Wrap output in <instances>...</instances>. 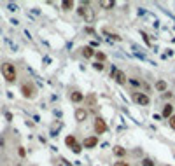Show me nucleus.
Returning <instances> with one entry per match:
<instances>
[{"mask_svg":"<svg viewBox=\"0 0 175 166\" xmlns=\"http://www.w3.org/2000/svg\"><path fill=\"white\" fill-rule=\"evenodd\" d=\"M2 75H4V79L7 82H14V81H16V68H14V65L4 63V65H2Z\"/></svg>","mask_w":175,"mask_h":166,"instance_id":"f257e3e1","label":"nucleus"},{"mask_svg":"<svg viewBox=\"0 0 175 166\" xmlns=\"http://www.w3.org/2000/svg\"><path fill=\"white\" fill-rule=\"evenodd\" d=\"M77 12H79V16L84 17V21H86V23H93V19H95V12H93V9L86 7V4L81 5V7L77 9Z\"/></svg>","mask_w":175,"mask_h":166,"instance_id":"f03ea898","label":"nucleus"},{"mask_svg":"<svg viewBox=\"0 0 175 166\" xmlns=\"http://www.w3.org/2000/svg\"><path fill=\"white\" fill-rule=\"evenodd\" d=\"M95 131L98 133V135L107 131V122H105L102 117H96V119H95Z\"/></svg>","mask_w":175,"mask_h":166,"instance_id":"7ed1b4c3","label":"nucleus"},{"mask_svg":"<svg viewBox=\"0 0 175 166\" xmlns=\"http://www.w3.org/2000/svg\"><path fill=\"white\" fill-rule=\"evenodd\" d=\"M112 77H114V81H116L118 84H124V82H126V75L122 74L121 70H118L116 66L112 68Z\"/></svg>","mask_w":175,"mask_h":166,"instance_id":"20e7f679","label":"nucleus"},{"mask_svg":"<svg viewBox=\"0 0 175 166\" xmlns=\"http://www.w3.org/2000/svg\"><path fill=\"white\" fill-rule=\"evenodd\" d=\"M133 101H137L138 105H149V95H145V93H135L133 95Z\"/></svg>","mask_w":175,"mask_h":166,"instance_id":"39448f33","label":"nucleus"},{"mask_svg":"<svg viewBox=\"0 0 175 166\" xmlns=\"http://www.w3.org/2000/svg\"><path fill=\"white\" fill-rule=\"evenodd\" d=\"M21 93H23V96H25V98H33L35 89H33V86H32V84H23V86H21Z\"/></svg>","mask_w":175,"mask_h":166,"instance_id":"423d86ee","label":"nucleus"},{"mask_svg":"<svg viewBox=\"0 0 175 166\" xmlns=\"http://www.w3.org/2000/svg\"><path fill=\"white\" fill-rule=\"evenodd\" d=\"M82 145L86 149H93V147H96V145H98V138H96V136H88V138L84 140Z\"/></svg>","mask_w":175,"mask_h":166,"instance_id":"0eeeda50","label":"nucleus"},{"mask_svg":"<svg viewBox=\"0 0 175 166\" xmlns=\"http://www.w3.org/2000/svg\"><path fill=\"white\" fill-rule=\"evenodd\" d=\"M70 100L74 101V103H81L84 100V95L81 91H72L70 93Z\"/></svg>","mask_w":175,"mask_h":166,"instance_id":"6e6552de","label":"nucleus"},{"mask_svg":"<svg viewBox=\"0 0 175 166\" xmlns=\"http://www.w3.org/2000/svg\"><path fill=\"white\" fill-rule=\"evenodd\" d=\"M86 117H88V112L84 109H77V110H75V119H77L79 122L86 121Z\"/></svg>","mask_w":175,"mask_h":166,"instance_id":"1a4fd4ad","label":"nucleus"},{"mask_svg":"<svg viewBox=\"0 0 175 166\" xmlns=\"http://www.w3.org/2000/svg\"><path fill=\"white\" fill-rule=\"evenodd\" d=\"M172 115H173V107H172L170 103H166L165 107H163V117H168V119H170Z\"/></svg>","mask_w":175,"mask_h":166,"instance_id":"9d476101","label":"nucleus"},{"mask_svg":"<svg viewBox=\"0 0 175 166\" xmlns=\"http://www.w3.org/2000/svg\"><path fill=\"white\" fill-rule=\"evenodd\" d=\"M82 56L84 58H93V56H95V51H93L91 46H86V47H82Z\"/></svg>","mask_w":175,"mask_h":166,"instance_id":"9b49d317","label":"nucleus"},{"mask_svg":"<svg viewBox=\"0 0 175 166\" xmlns=\"http://www.w3.org/2000/svg\"><path fill=\"white\" fill-rule=\"evenodd\" d=\"M114 5H116V2H112V0H100V7L103 9H112Z\"/></svg>","mask_w":175,"mask_h":166,"instance_id":"f8f14e48","label":"nucleus"},{"mask_svg":"<svg viewBox=\"0 0 175 166\" xmlns=\"http://www.w3.org/2000/svg\"><path fill=\"white\" fill-rule=\"evenodd\" d=\"M65 144L68 145L70 149H72L75 144H77V140H75V136H72V135H70V136H67V138H65Z\"/></svg>","mask_w":175,"mask_h":166,"instance_id":"ddd939ff","label":"nucleus"},{"mask_svg":"<svg viewBox=\"0 0 175 166\" xmlns=\"http://www.w3.org/2000/svg\"><path fill=\"white\" fill-rule=\"evenodd\" d=\"M156 89L159 93L166 91V82H165V81H158V82H156Z\"/></svg>","mask_w":175,"mask_h":166,"instance_id":"4468645a","label":"nucleus"},{"mask_svg":"<svg viewBox=\"0 0 175 166\" xmlns=\"http://www.w3.org/2000/svg\"><path fill=\"white\" fill-rule=\"evenodd\" d=\"M61 7L65 9V11H70V9L74 7V2H72V0H63V4H61Z\"/></svg>","mask_w":175,"mask_h":166,"instance_id":"2eb2a0df","label":"nucleus"},{"mask_svg":"<svg viewBox=\"0 0 175 166\" xmlns=\"http://www.w3.org/2000/svg\"><path fill=\"white\" fill-rule=\"evenodd\" d=\"M114 154H116L118 157H122L124 154H126V150H124L122 147H116V149H114Z\"/></svg>","mask_w":175,"mask_h":166,"instance_id":"dca6fc26","label":"nucleus"},{"mask_svg":"<svg viewBox=\"0 0 175 166\" xmlns=\"http://www.w3.org/2000/svg\"><path fill=\"white\" fill-rule=\"evenodd\" d=\"M95 58H96V60H98V63H102V61H103V60H105V58H107V56H105V52L95 51Z\"/></svg>","mask_w":175,"mask_h":166,"instance_id":"f3484780","label":"nucleus"},{"mask_svg":"<svg viewBox=\"0 0 175 166\" xmlns=\"http://www.w3.org/2000/svg\"><path fill=\"white\" fill-rule=\"evenodd\" d=\"M81 150H82V147H81V145H79V144H75L74 147H72V152H75V154H79V152H81Z\"/></svg>","mask_w":175,"mask_h":166,"instance_id":"a211bd4d","label":"nucleus"},{"mask_svg":"<svg viewBox=\"0 0 175 166\" xmlns=\"http://www.w3.org/2000/svg\"><path fill=\"white\" fill-rule=\"evenodd\" d=\"M142 164H144V166H154V163H152V159H144Z\"/></svg>","mask_w":175,"mask_h":166,"instance_id":"6ab92c4d","label":"nucleus"},{"mask_svg":"<svg viewBox=\"0 0 175 166\" xmlns=\"http://www.w3.org/2000/svg\"><path fill=\"white\" fill-rule=\"evenodd\" d=\"M170 126H172V129H175V115L170 117Z\"/></svg>","mask_w":175,"mask_h":166,"instance_id":"aec40b11","label":"nucleus"},{"mask_svg":"<svg viewBox=\"0 0 175 166\" xmlns=\"http://www.w3.org/2000/svg\"><path fill=\"white\" fill-rule=\"evenodd\" d=\"M95 68L96 70H103V63H98V61H96V63H95Z\"/></svg>","mask_w":175,"mask_h":166,"instance_id":"412c9836","label":"nucleus"},{"mask_svg":"<svg viewBox=\"0 0 175 166\" xmlns=\"http://www.w3.org/2000/svg\"><path fill=\"white\" fill-rule=\"evenodd\" d=\"M114 166H128V163H122V161H118V163H114Z\"/></svg>","mask_w":175,"mask_h":166,"instance_id":"4be33fe9","label":"nucleus"},{"mask_svg":"<svg viewBox=\"0 0 175 166\" xmlns=\"http://www.w3.org/2000/svg\"><path fill=\"white\" fill-rule=\"evenodd\" d=\"M130 82H131V84H133V86H138V84H140V82H138V81H137V79H131Z\"/></svg>","mask_w":175,"mask_h":166,"instance_id":"5701e85b","label":"nucleus"},{"mask_svg":"<svg viewBox=\"0 0 175 166\" xmlns=\"http://www.w3.org/2000/svg\"><path fill=\"white\" fill-rule=\"evenodd\" d=\"M25 149H23V147H19V156H23V157H25Z\"/></svg>","mask_w":175,"mask_h":166,"instance_id":"b1692460","label":"nucleus"},{"mask_svg":"<svg viewBox=\"0 0 175 166\" xmlns=\"http://www.w3.org/2000/svg\"><path fill=\"white\" fill-rule=\"evenodd\" d=\"M16 166H21V164H16Z\"/></svg>","mask_w":175,"mask_h":166,"instance_id":"393cba45","label":"nucleus"}]
</instances>
